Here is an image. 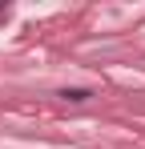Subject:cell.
<instances>
[{
    "mask_svg": "<svg viewBox=\"0 0 145 149\" xmlns=\"http://www.w3.org/2000/svg\"><path fill=\"white\" fill-rule=\"evenodd\" d=\"M61 97H65V101H85V97H89V89H65Z\"/></svg>",
    "mask_w": 145,
    "mask_h": 149,
    "instance_id": "obj_1",
    "label": "cell"
}]
</instances>
